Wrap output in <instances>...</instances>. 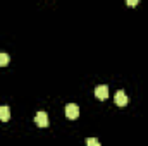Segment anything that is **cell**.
<instances>
[{
	"label": "cell",
	"instance_id": "obj_1",
	"mask_svg": "<svg viewBox=\"0 0 148 146\" xmlns=\"http://www.w3.org/2000/svg\"><path fill=\"white\" fill-rule=\"evenodd\" d=\"M66 115H67V119H77L79 117V107L77 105H74V103H69V105H66Z\"/></svg>",
	"mask_w": 148,
	"mask_h": 146
},
{
	"label": "cell",
	"instance_id": "obj_2",
	"mask_svg": "<svg viewBox=\"0 0 148 146\" xmlns=\"http://www.w3.org/2000/svg\"><path fill=\"white\" fill-rule=\"evenodd\" d=\"M95 96H97L98 100H105V98L109 96V86H105V84L97 86V88H95Z\"/></svg>",
	"mask_w": 148,
	"mask_h": 146
},
{
	"label": "cell",
	"instance_id": "obj_3",
	"mask_svg": "<svg viewBox=\"0 0 148 146\" xmlns=\"http://www.w3.org/2000/svg\"><path fill=\"white\" fill-rule=\"evenodd\" d=\"M35 122L40 127H47L48 126V115H47V112H38L36 117H35Z\"/></svg>",
	"mask_w": 148,
	"mask_h": 146
},
{
	"label": "cell",
	"instance_id": "obj_4",
	"mask_svg": "<svg viewBox=\"0 0 148 146\" xmlns=\"http://www.w3.org/2000/svg\"><path fill=\"white\" fill-rule=\"evenodd\" d=\"M115 105L117 107H126L127 105V96H126V93L122 89L115 93Z\"/></svg>",
	"mask_w": 148,
	"mask_h": 146
},
{
	"label": "cell",
	"instance_id": "obj_5",
	"mask_svg": "<svg viewBox=\"0 0 148 146\" xmlns=\"http://www.w3.org/2000/svg\"><path fill=\"white\" fill-rule=\"evenodd\" d=\"M9 119H10V110H9L7 105H2L0 107V120L2 122H7Z\"/></svg>",
	"mask_w": 148,
	"mask_h": 146
},
{
	"label": "cell",
	"instance_id": "obj_6",
	"mask_svg": "<svg viewBox=\"0 0 148 146\" xmlns=\"http://www.w3.org/2000/svg\"><path fill=\"white\" fill-rule=\"evenodd\" d=\"M9 60H10V57L7 53H0V67H5L9 64Z\"/></svg>",
	"mask_w": 148,
	"mask_h": 146
},
{
	"label": "cell",
	"instance_id": "obj_7",
	"mask_svg": "<svg viewBox=\"0 0 148 146\" xmlns=\"http://www.w3.org/2000/svg\"><path fill=\"white\" fill-rule=\"evenodd\" d=\"M86 145L88 146H98V141L93 139V138H88V139H86Z\"/></svg>",
	"mask_w": 148,
	"mask_h": 146
},
{
	"label": "cell",
	"instance_id": "obj_8",
	"mask_svg": "<svg viewBox=\"0 0 148 146\" xmlns=\"http://www.w3.org/2000/svg\"><path fill=\"white\" fill-rule=\"evenodd\" d=\"M138 2H140V0H126V3H127V5H131V7H134Z\"/></svg>",
	"mask_w": 148,
	"mask_h": 146
}]
</instances>
